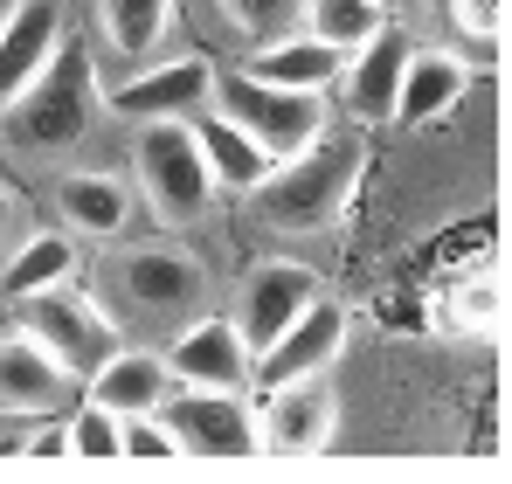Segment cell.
Returning a JSON list of instances; mask_svg holds the SVG:
<instances>
[{
	"label": "cell",
	"instance_id": "obj_4",
	"mask_svg": "<svg viewBox=\"0 0 512 484\" xmlns=\"http://www.w3.org/2000/svg\"><path fill=\"white\" fill-rule=\"evenodd\" d=\"M14 332H28L63 374H97L125 339H118V319L77 291V277H63V284H42V291H28V298H14Z\"/></svg>",
	"mask_w": 512,
	"mask_h": 484
},
{
	"label": "cell",
	"instance_id": "obj_5",
	"mask_svg": "<svg viewBox=\"0 0 512 484\" xmlns=\"http://www.w3.org/2000/svg\"><path fill=\"white\" fill-rule=\"evenodd\" d=\"M160 422L173 429L180 457H194V464H256L263 457L250 388H187V381H173L160 395Z\"/></svg>",
	"mask_w": 512,
	"mask_h": 484
},
{
	"label": "cell",
	"instance_id": "obj_1",
	"mask_svg": "<svg viewBox=\"0 0 512 484\" xmlns=\"http://www.w3.org/2000/svg\"><path fill=\"white\" fill-rule=\"evenodd\" d=\"M360 173H367V146L353 132H333L326 125L312 146L270 160V173L256 180L243 201L256 208V222L277 229V236H319V229H333L346 215Z\"/></svg>",
	"mask_w": 512,
	"mask_h": 484
},
{
	"label": "cell",
	"instance_id": "obj_13",
	"mask_svg": "<svg viewBox=\"0 0 512 484\" xmlns=\"http://www.w3.org/2000/svg\"><path fill=\"white\" fill-rule=\"evenodd\" d=\"M84 381L63 374L28 332H0V422H35V415H56L63 402H77Z\"/></svg>",
	"mask_w": 512,
	"mask_h": 484
},
{
	"label": "cell",
	"instance_id": "obj_7",
	"mask_svg": "<svg viewBox=\"0 0 512 484\" xmlns=\"http://www.w3.org/2000/svg\"><path fill=\"white\" fill-rule=\"evenodd\" d=\"M111 284H118V298H125L132 319H153V325L194 319L201 298H208V270H201L187 249H173V242L125 249V256L111 263Z\"/></svg>",
	"mask_w": 512,
	"mask_h": 484
},
{
	"label": "cell",
	"instance_id": "obj_15",
	"mask_svg": "<svg viewBox=\"0 0 512 484\" xmlns=\"http://www.w3.org/2000/svg\"><path fill=\"white\" fill-rule=\"evenodd\" d=\"M340 63H346V56L333 49V42H319V35H305V28H284V35L256 42L236 70H250V77L277 83V90H312V97H333Z\"/></svg>",
	"mask_w": 512,
	"mask_h": 484
},
{
	"label": "cell",
	"instance_id": "obj_16",
	"mask_svg": "<svg viewBox=\"0 0 512 484\" xmlns=\"http://www.w3.org/2000/svg\"><path fill=\"white\" fill-rule=\"evenodd\" d=\"M132 180L125 173H111V166H77V173H63L56 180V208H63V229H77V236H125L132 229Z\"/></svg>",
	"mask_w": 512,
	"mask_h": 484
},
{
	"label": "cell",
	"instance_id": "obj_19",
	"mask_svg": "<svg viewBox=\"0 0 512 484\" xmlns=\"http://www.w3.org/2000/svg\"><path fill=\"white\" fill-rule=\"evenodd\" d=\"M173 388V374H167V360L160 353H146V346H118L97 374H84V402L97 408H111V415H139V408H160V395Z\"/></svg>",
	"mask_w": 512,
	"mask_h": 484
},
{
	"label": "cell",
	"instance_id": "obj_17",
	"mask_svg": "<svg viewBox=\"0 0 512 484\" xmlns=\"http://www.w3.org/2000/svg\"><path fill=\"white\" fill-rule=\"evenodd\" d=\"M63 35H70L63 0H14V7H7V21H0V104L56 56Z\"/></svg>",
	"mask_w": 512,
	"mask_h": 484
},
{
	"label": "cell",
	"instance_id": "obj_24",
	"mask_svg": "<svg viewBox=\"0 0 512 484\" xmlns=\"http://www.w3.org/2000/svg\"><path fill=\"white\" fill-rule=\"evenodd\" d=\"M215 7V21H222V35H236V42H270V35H284V28H298V7L305 0H208Z\"/></svg>",
	"mask_w": 512,
	"mask_h": 484
},
{
	"label": "cell",
	"instance_id": "obj_27",
	"mask_svg": "<svg viewBox=\"0 0 512 484\" xmlns=\"http://www.w3.org/2000/svg\"><path fill=\"white\" fill-rule=\"evenodd\" d=\"M436 319L450 325V332H492V325H499V277H471V284H457V291L443 298Z\"/></svg>",
	"mask_w": 512,
	"mask_h": 484
},
{
	"label": "cell",
	"instance_id": "obj_23",
	"mask_svg": "<svg viewBox=\"0 0 512 484\" xmlns=\"http://www.w3.org/2000/svg\"><path fill=\"white\" fill-rule=\"evenodd\" d=\"M381 21H388L381 0H305V7H298V28L319 35V42H333L340 56H346V49H360Z\"/></svg>",
	"mask_w": 512,
	"mask_h": 484
},
{
	"label": "cell",
	"instance_id": "obj_8",
	"mask_svg": "<svg viewBox=\"0 0 512 484\" xmlns=\"http://www.w3.org/2000/svg\"><path fill=\"white\" fill-rule=\"evenodd\" d=\"M215 97V63L208 56H146L132 77L104 83V111L125 125H153V118H194Z\"/></svg>",
	"mask_w": 512,
	"mask_h": 484
},
{
	"label": "cell",
	"instance_id": "obj_22",
	"mask_svg": "<svg viewBox=\"0 0 512 484\" xmlns=\"http://www.w3.org/2000/svg\"><path fill=\"white\" fill-rule=\"evenodd\" d=\"M173 7H180V0H97V35H104L125 63H146V56H160V42H167Z\"/></svg>",
	"mask_w": 512,
	"mask_h": 484
},
{
	"label": "cell",
	"instance_id": "obj_30",
	"mask_svg": "<svg viewBox=\"0 0 512 484\" xmlns=\"http://www.w3.org/2000/svg\"><path fill=\"white\" fill-rule=\"evenodd\" d=\"M14 222H21V201H14V187H0V242L14 236Z\"/></svg>",
	"mask_w": 512,
	"mask_h": 484
},
{
	"label": "cell",
	"instance_id": "obj_32",
	"mask_svg": "<svg viewBox=\"0 0 512 484\" xmlns=\"http://www.w3.org/2000/svg\"><path fill=\"white\" fill-rule=\"evenodd\" d=\"M7 7H14V0H0V21H7Z\"/></svg>",
	"mask_w": 512,
	"mask_h": 484
},
{
	"label": "cell",
	"instance_id": "obj_18",
	"mask_svg": "<svg viewBox=\"0 0 512 484\" xmlns=\"http://www.w3.org/2000/svg\"><path fill=\"white\" fill-rule=\"evenodd\" d=\"M471 77H478V70H471L464 56H450V49H409L388 125H429V118L457 111V104H464V90H471Z\"/></svg>",
	"mask_w": 512,
	"mask_h": 484
},
{
	"label": "cell",
	"instance_id": "obj_10",
	"mask_svg": "<svg viewBox=\"0 0 512 484\" xmlns=\"http://www.w3.org/2000/svg\"><path fill=\"white\" fill-rule=\"evenodd\" d=\"M160 360H167L173 381H187V388H250V374H256L250 339L236 332V319H222V312H194L167 339Z\"/></svg>",
	"mask_w": 512,
	"mask_h": 484
},
{
	"label": "cell",
	"instance_id": "obj_28",
	"mask_svg": "<svg viewBox=\"0 0 512 484\" xmlns=\"http://www.w3.org/2000/svg\"><path fill=\"white\" fill-rule=\"evenodd\" d=\"M450 28L478 49H499L506 35V0H450Z\"/></svg>",
	"mask_w": 512,
	"mask_h": 484
},
{
	"label": "cell",
	"instance_id": "obj_9",
	"mask_svg": "<svg viewBox=\"0 0 512 484\" xmlns=\"http://www.w3.org/2000/svg\"><path fill=\"white\" fill-rule=\"evenodd\" d=\"M256 429H263V450H284V457H319L340 429V395H333V374H305V381H277L263 388L256 408Z\"/></svg>",
	"mask_w": 512,
	"mask_h": 484
},
{
	"label": "cell",
	"instance_id": "obj_20",
	"mask_svg": "<svg viewBox=\"0 0 512 484\" xmlns=\"http://www.w3.org/2000/svg\"><path fill=\"white\" fill-rule=\"evenodd\" d=\"M187 125H194V146H201V166H208L215 194H250L256 180L270 173V153L256 146L243 125H229L222 111H194Z\"/></svg>",
	"mask_w": 512,
	"mask_h": 484
},
{
	"label": "cell",
	"instance_id": "obj_12",
	"mask_svg": "<svg viewBox=\"0 0 512 484\" xmlns=\"http://www.w3.org/2000/svg\"><path fill=\"white\" fill-rule=\"evenodd\" d=\"M319 291H326V284H319V270H312V263L270 256V263H256L250 277L236 284V312H229V319H236V332L250 339V353H263V346L298 319Z\"/></svg>",
	"mask_w": 512,
	"mask_h": 484
},
{
	"label": "cell",
	"instance_id": "obj_29",
	"mask_svg": "<svg viewBox=\"0 0 512 484\" xmlns=\"http://www.w3.org/2000/svg\"><path fill=\"white\" fill-rule=\"evenodd\" d=\"M14 457H21V464H63V457H70V429H63L56 415H35V429L21 436Z\"/></svg>",
	"mask_w": 512,
	"mask_h": 484
},
{
	"label": "cell",
	"instance_id": "obj_31",
	"mask_svg": "<svg viewBox=\"0 0 512 484\" xmlns=\"http://www.w3.org/2000/svg\"><path fill=\"white\" fill-rule=\"evenodd\" d=\"M381 7H388V14H395V7H409V0H381Z\"/></svg>",
	"mask_w": 512,
	"mask_h": 484
},
{
	"label": "cell",
	"instance_id": "obj_26",
	"mask_svg": "<svg viewBox=\"0 0 512 484\" xmlns=\"http://www.w3.org/2000/svg\"><path fill=\"white\" fill-rule=\"evenodd\" d=\"M63 429H70V464H118V415L111 408L77 402Z\"/></svg>",
	"mask_w": 512,
	"mask_h": 484
},
{
	"label": "cell",
	"instance_id": "obj_25",
	"mask_svg": "<svg viewBox=\"0 0 512 484\" xmlns=\"http://www.w3.org/2000/svg\"><path fill=\"white\" fill-rule=\"evenodd\" d=\"M180 443L160 422V408H139V415H118V464H173Z\"/></svg>",
	"mask_w": 512,
	"mask_h": 484
},
{
	"label": "cell",
	"instance_id": "obj_14",
	"mask_svg": "<svg viewBox=\"0 0 512 484\" xmlns=\"http://www.w3.org/2000/svg\"><path fill=\"white\" fill-rule=\"evenodd\" d=\"M409 35L395 28V21H381L360 49H346L340 63V104L360 118V125H388V111H395V90H402V63H409Z\"/></svg>",
	"mask_w": 512,
	"mask_h": 484
},
{
	"label": "cell",
	"instance_id": "obj_3",
	"mask_svg": "<svg viewBox=\"0 0 512 484\" xmlns=\"http://www.w3.org/2000/svg\"><path fill=\"white\" fill-rule=\"evenodd\" d=\"M132 194L153 208V222L160 229H187V222H201L222 194H215V180H208V166H201V146H194V125L187 118H153V125H139V139H132Z\"/></svg>",
	"mask_w": 512,
	"mask_h": 484
},
{
	"label": "cell",
	"instance_id": "obj_11",
	"mask_svg": "<svg viewBox=\"0 0 512 484\" xmlns=\"http://www.w3.org/2000/svg\"><path fill=\"white\" fill-rule=\"evenodd\" d=\"M346 346V305L340 298H312L298 319L284 325L263 353H256V374L250 388H277V381H305V374H333V360H340Z\"/></svg>",
	"mask_w": 512,
	"mask_h": 484
},
{
	"label": "cell",
	"instance_id": "obj_6",
	"mask_svg": "<svg viewBox=\"0 0 512 484\" xmlns=\"http://www.w3.org/2000/svg\"><path fill=\"white\" fill-rule=\"evenodd\" d=\"M208 111H222L229 125H243L270 160L312 146V139L333 125L326 97H312V90H277V83L250 77V70H215V97H208Z\"/></svg>",
	"mask_w": 512,
	"mask_h": 484
},
{
	"label": "cell",
	"instance_id": "obj_21",
	"mask_svg": "<svg viewBox=\"0 0 512 484\" xmlns=\"http://www.w3.org/2000/svg\"><path fill=\"white\" fill-rule=\"evenodd\" d=\"M77 263H84L77 229H35V236H21V249L7 256L0 298L14 305V298H28V291H42V284H63V277H77Z\"/></svg>",
	"mask_w": 512,
	"mask_h": 484
},
{
	"label": "cell",
	"instance_id": "obj_2",
	"mask_svg": "<svg viewBox=\"0 0 512 484\" xmlns=\"http://www.w3.org/2000/svg\"><path fill=\"white\" fill-rule=\"evenodd\" d=\"M104 111V83H97V63L77 35L56 42V56L21 83L7 104H0V125H7V146L28 153V160H56V153H77L90 139Z\"/></svg>",
	"mask_w": 512,
	"mask_h": 484
}]
</instances>
